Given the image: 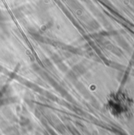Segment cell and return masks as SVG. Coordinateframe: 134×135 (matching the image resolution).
Returning a JSON list of instances; mask_svg holds the SVG:
<instances>
[{
	"mask_svg": "<svg viewBox=\"0 0 134 135\" xmlns=\"http://www.w3.org/2000/svg\"><path fill=\"white\" fill-rule=\"evenodd\" d=\"M106 108L110 114L118 119H127L134 112V99L124 89L113 91L107 98Z\"/></svg>",
	"mask_w": 134,
	"mask_h": 135,
	"instance_id": "6da1fadb",
	"label": "cell"
}]
</instances>
